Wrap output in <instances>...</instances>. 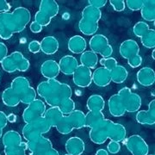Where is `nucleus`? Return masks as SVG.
<instances>
[{
  "label": "nucleus",
  "instance_id": "nucleus-1",
  "mask_svg": "<svg viewBox=\"0 0 155 155\" xmlns=\"http://www.w3.org/2000/svg\"><path fill=\"white\" fill-rule=\"evenodd\" d=\"M30 20L29 10L22 6L11 12L0 13V38L9 40L14 34L22 32Z\"/></svg>",
  "mask_w": 155,
  "mask_h": 155
},
{
  "label": "nucleus",
  "instance_id": "nucleus-2",
  "mask_svg": "<svg viewBox=\"0 0 155 155\" xmlns=\"http://www.w3.org/2000/svg\"><path fill=\"white\" fill-rule=\"evenodd\" d=\"M36 92L50 107H60L65 101L71 98L72 95L71 86L66 83H61L56 78L41 82Z\"/></svg>",
  "mask_w": 155,
  "mask_h": 155
},
{
  "label": "nucleus",
  "instance_id": "nucleus-3",
  "mask_svg": "<svg viewBox=\"0 0 155 155\" xmlns=\"http://www.w3.org/2000/svg\"><path fill=\"white\" fill-rule=\"evenodd\" d=\"M126 135L127 131L122 124L116 123L106 118L91 128L89 133L91 140L97 145L104 144L108 139L120 143L126 139Z\"/></svg>",
  "mask_w": 155,
  "mask_h": 155
},
{
  "label": "nucleus",
  "instance_id": "nucleus-4",
  "mask_svg": "<svg viewBox=\"0 0 155 155\" xmlns=\"http://www.w3.org/2000/svg\"><path fill=\"white\" fill-rule=\"evenodd\" d=\"M102 17L99 9L87 5L82 11V17L78 22V29L84 35H94L98 29V22Z\"/></svg>",
  "mask_w": 155,
  "mask_h": 155
},
{
  "label": "nucleus",
  "instance_id": "nucleus-5",
  "mask_svg": "<svg viewBox=\"0 0 155 155\" xmlns=\"http://www.w3.org/2000/svg\"><path fill=\"white\" fill-rule=\"evenodd\" d=\"M86 127L85 114L79 110H73L67 116H63L55 128L61 134H69L73 129H80Z\"/></svg>",
  "mask_w": 155,
  "mask_h": 155
},
{
  "label": "nucleus",
  "instance_id": "nucleus-6",
  "mask_svg": "<svg viewBox=\"0 0 155 155\" xmlns=\"http://www.w3.org/2000/svg\"><path fill=\"white\" fill-rule=\"evenodd\" d=\"M60 11L59 5L54 0H41L39 11L35 15V22L41 27L49 25L54 17H55Z\"/></svg>",
  "mask_w": 155,
  "mask_h": 155
},
{
  "label": "nucleus",
  "instance_id": "nucleus-7",
  "mask_svg": "<svg viewBox=\"0 0 155 155\" xmlns=\"http://www.w3.org/2000/svg\"><path fill=\"white\" fill-rule=\"evenodd\" d=\"M0 64L2 69L9 73H13L17 71L26 72L30 67L29 61L24 57L21 52L18 51L11 53Z\"/></svg>",
  "mask_w": 155,
  "mask_h": 155
},
{
  "label": "nucleus",
  "instance_id": "nucleus-8",
  "mask_svg": "<svg viewBox=\"0 0 155 155\" xmlns=\"http://www.w3.org/2000/svg\"><path fill=\"white\" fill-rule=\"evenodd\" d=\"M51 127H52L50 126L49 123L47 122L44 116H42L35 120L32 122L25 124V126L22 128V134L23 138L28 141L44 134L48 133Z\"/></svg>",
  "mask_w": 155,
  "mask_h": 155
},
{
  "label": "nucleus",
  "instance_id": "nucleus-9",
  "mask_svg": "<svg viewBox=\"0 0 155 155\" xmlns=\"http://www.w3.org/2000/svg\"><path fill=\"white\" fill-rule=\"evenodd\" d=\"M133 32L135 36L140 39L141 44L145 48L152 49L155 48V30L151 29L149 25L146 22H136L133 28Z\"/></svg>",
  "mask_w": 155,
  "mask_h": 155
},
{
  "label": "nucleus",
  "instance_id": "nucleus-10",
  "mask_svg": "<svg viewBox=\"0 0 155 155\" xmlns=\"http://www.w3.org/2000/svg\"><path fill=\"white\" fill-rule=\"evenodd\" d=\"M90 48L91 51L94 52L95 54H98L103 58H109L111 57L113 54V48L110 44L109 40L105 35L102 34H97L92 35L90 40Z\"/></svg>",
  "mask_w": 155,
  "mask_h": 155
},
{
  "label": "nucleus",
  "instance_id": "nucleus-11",
  "mask_svg": "<svg viewBox=\"0 0 155 155\" xmlns=\"http://www.w3.org/2000/svg\"><path fill=\"white\" fill-rule=\"evenodd\" d=\"M117 94L122 98L126 112L134 113L140 109L142 104L141 97L137 93L133 92L131 89L128 87H123L118 91Z\"/></svg>",
  "mask_w": 155,
  "mask_h": 155
},
{
  "label": "nucleus",
  "instance_id": "nucleus-12",
  "mask_svg": "<svg viewBox=\"0 0 155 155\" xmlns=\"http://www.w3.org/2000/svg\"><path fill=\"white\" fill-rule=\"evenodd\" d=\"M122 142L132 155H147L149 153L148 145L140 135L132 134Z\"/></svg>",
  "mask_w": 155,
  "mask_h": 155
},
{
  "label": "nucleus",
  "instance_id": "nucleus-13",
  "mask_svg": "<svg viewBox=\"0 0 155 155\" xmlns=\"http://www.w3.org/2000/svg\"><path fill=\"white\" fill-rule=\"evenodd\" d=\"M47 110V106L45 103L41 99H35L22 112V120L27 124L32 122L40 117L44 116Z\"/></svg>",
  "mask_w": 155,
  "mask_h": 155
},
{
  "label": "nucleus",
  "instance_id": "nucleus-14",
  "mask_svg": "<svg viewBox=\"0 0 155 155\" xmlns=\"http://www.w3.org/2000/svg\"><path fill=\"white\" fill-rule=\"evenodd\" d=\"M73 83L80 88L89 87L92 83V72L91 69L79 65L72 74Z\"/></svg>",
  "mask_w": 155,
  "mask_h": 155
},
{
  "label": "nucleus",
  "instance_id": "nucleus-15",
  "mask_svg": "<svg viewBox=\"0 0 155 155\" xmlns=\"http://www.w3.org/2000/svg\"><path fill=\"white\" fill-rule=\"evenodd\" d=\"M119 53L123 59H126L127 61L134 56L140 54V47L136 41L128 39L121 43L119 48Z\"/></svg>",
  "mask_w": 155,
  "mask_h": 155
},
{
  "label": "nucleus",
  "instance_id": "nucleus-16",
  "mask_svg": "<svg viewBox=\"0 0 155 155\" xmlns=\"http://www.w3.org/2000/svg\"><path fill=\"white\" fill-rule=\"evenodd\" d=\"M136 121L142 125H154L155 124V100H152L148 104L147 110L137 111Z\"/></svg>",
  "mask_w": 155,
  "mask_h": 155
},
{
  "label": "nucleus",
  "instance_id": "nucleus-17",
  "mask_svg": "<svg viewBox=\"0 0 155 155\" xmlns=\"http://www.w3.org/2000/svg\"><path fill=\"white\" fill-rule=\"evenodd\" d=\"M28 149L31 153H39L53 148V144L49 139L44 137L43 135L38 136L31 140L27 141Z\"/></svg>",
  "mask_w": 155,
  "mask_h": 155
},
{
  "label": "nucleus",
  "instance_id": "nucleus-18",
  "mask_svg": "<svg viewBox=\"0 0 155 155\" xmlns=\"http://www.w3.org/2000/svg\"><path fill=\"white\" fill-rule=\"evenodd\" d=\"M92 82L98 87L108 86L111 82L110 71L103 67L96 68L92 72Z\"/></svg>",
  "mask_w": 155,
  "mask_h": 155
},
{
  "label": "nucleus",
  "instance_id": "nucleus-19",
  "mask_svg": "<svg viewBox=\"0 0 155 155\" xmlns=\"http://www.w3.org/2000/svg\"><path fill=\"white\" fill-rule=\"evenodd\" d=\"M60 71L65 75H72L78 67L79 66L78 61L72 55H65L59 61Z\"/></svg>",
  "mask_w": 155,
  "mask_h": 155
},
{
  "label": "nucleus",
  "instance_id": "nucleus-20",
  "mask_svg": "<svg viewBox=\"0 0 155 155\" xmlns=\"http://www.w3.org/2000/svg\"><path fill=\"white\" fill-rule=\"evenodd\" d=\"M138 83L144 86L149 87L152 86L155 82V72L153 68L148 67H143L140 69L136 74Z\"/></svg>",
  "mask_w": 155,
  "mask_h": 155
},
{
  "label": "nucleus",
  "instance_id": "nucleus-21",
  "mask_svg": "<svg viewBox=\"0 0 155 155\" xmlns=\"http://www.w3.org/2000/svg\"><path fill=\"white\" fill-rule=\"evenodd\" d=\"M108 106L110 115L114 117H120L124 116L126 113L122 98L118 94H114L111 96L108 101Z\"/></svg>",
  "mask_w": 155,
  "mask_h": 155
},
{
  "label": "nucleus",
  "instance_id": "nucleus-22",
  "mask_svg": "<svg viewBox=\"0 0 155 155\" xmlns=\"http://www.w3.org/2000/svg\"><path fill=\"white\" fill-rule=\"evenodd\" d=\"M60 67L58 62L54 60L45 61L41 67V75L48 79L56 78L60 74Z\"/></svg>",
  "mask_w": 155,
  "mask_h": 155
},
{
  "label": "nucleus",
  "instance_id": "nucleus-23",
  "mask_svg": "<svg viewBox=\"0 0 155 155\" xmlns=\"http://www.w3.org/2000/svg\"><path fill=\"white\" fill-rule=\"evenodd\" d=\"M65 147L68 154L81 155L84 152L85 145L82 139L77 136H73L67 140Z\"/></svg>",
  "mask_w": 155,
  "mask_h": 155
},
{
  "label": "nucleus",
  "instance_id": "nucleus-24",
  "mask_svg": "<svg viewBox=\"0 0 155 155\" xmlns=\"http://www.w3.org/2000/svg\"><path fill=\"white\" fill-rule=\"evenodd\" d=\"M41 43V51L47 55L54 54L59 50V41L54 36L48 35L46 36L40 41Z\"/></svg>",
  "mask_w": 155,
  "mask_h": 155
},
{
  "label": "nucleus",
  "instance_id": "nucleus-25",
  "mask_svg": "<svg viewBox=\"0 0 155 155\" xmlns=\"http://www.w3.org/2000/svg\"><path fill=\"white\" fill-rule=\"evenodd\" d=\"M86 48L87 42L81 35H73L68 41V49L72 54H82L85 51Z\"/></svg>",
  "mask_w": 155,
  "mask_h": 155
},
{
  "label": "nucleus",
  "instance_id": "nucleus-26",
  "mask_svg": "<svg viewBox=\"0 0 155 155\" xmlns=\"http://www.w3.org/2000/svg\"><path fill=\"white\" fill-rule=\"evenodd\" d=\"M2 101L7 107H17L21 103V97L17 94L11 86L6 88L2 93Z\"/></svg>",
  "mask_w": 155,
  "mask_h": 155
},
{
  "label": "nucleus",
  "instance_id": "nucleus-27",
  "mask_svg": "<svg viewBox=\"0 0 155 155\" xmlns=\"http://www.w3.org/2000/svg\"><path fill=\"white\" fill-rule=\"evenodd\" d=\"M2 141L5 147H17L22 143V135L16 130H9L5 134H3Z\"/></svg>",
  "mask_w": 155,
  "mask_h": 155
},
{
  "label": "nucleus",
  "instance_id": "nucleus-28",
  "mask_svg": "<svg viewBox=\"0 0 155 155\" xmlns=\"http://www.w3.org/2000/svg\"><path fill=\"white\" fill-rule=\"evenodd\" d=\"M80 63L89 69H96L98 64V56L91 50L84 51L80 55Z\"/></svg>",
  "mask_w": 155,
  "mask_h": 155
},
{
  "label": "nucleus",
  "instance_id": "nucleus-29",
  "mask_svg": "<svg viewBox=\"0 0 155 155\" xmlns=\"http://www.w3.org/2000/svg\"><path fill=\"white\" fill-rule=\"evenodd\" d=\"M63 113L61 112L59 107H50L47 109L44 114V118L50 124L52 127H55L56 125L63 117Z\"/></svg>",
  "mask_w": 155,
  "mask_h": 155
},
{
  "label": "nucleus",
  "instance_id": "nucleus-30",
  "mask_svg": "<svg viewBox=\"0 0 155 155\" xmlns=\"http://www.w3.org/2000/svg\"><path fill=\"white\" fill-rule=\"evenodd\" d=\"M141 17L145 21L154 22L155 21V1L154 0H144V4L140 10Z\"/></svg>",
  "mask_w": 155,
  "mask_h": 155
},
{
  "label": "nucleus",
  "instance_id": "nucleus-31",
  "mask_svg": "<svg viewBox=\"0 0 155 155\" xmlns=\"http://www.w3.org/2000/svg\"><path fill=\"white\" fill-rule=\"evenodd\" d=\"M30 86L29 82L27 79V78L23 77V76H19V77L15 78L11 84V87L14 91L20 96V97H22V96L24 94V92L28 89Z\"/></svg>",
  "mask_w": 155,
  "mask_h": 155
},
{
  "label": "nucleus",
  "instance_id": "nucleus-32",
  "mask_svg": "<svg viewBox=\"0 0 155 155\" xmlns=\"http://www.w3.org/2000/svg\"><path fill=\"white\" fill-rule=\"evenodd\" d=\"M86 107L89 111H103L105 107V101L101 95H91L87 100Z\"/></svg>",
  "mask_w": 155,
  "mask_h": 155
},
{
  "label": "nucleus",
  "instance_id": "nucleus-33",
  "mask_svg": "<svg viewBox=\"0 0 155 155\" xmlns=\"http://www.w3.org/2000/svg\"><path fill=\"white\" fill-rule=\"evenodd\" d=\"M127 70L123 66L117 65L110 71L111 81L116 84H122L127 79Z\"/></svg>",
  "mask_w": 155,
  "mask_h": 155
},
{
  "label": "nucleus",
  "instance_id": "nucleus-34",
  "mask_svg": "<svg viewBox=\"0 0 155 155\" xmlns=\"http://www.w3.org/2000/svg\"><path fill=\"white\" fill-rule=\"evenodd\" d=\"M105 119L103 111H88L85 114V125L86 127L92 128L99 122Z\"/></svg>",
  "mask_w": 155,
  "mask_h": 155
},
{
  "label": "nucleus",
  "instance_id": "nucleus-35",
  "mask_svg": "<svg viewBox=\"0 0 155 155\" xmlns=\"http://www.w3.org/2000/svg\"><path fill=\"white\" fill-rule=\"evenodd\" d=\"M28 150L27 142L22 141V143L17 147H5L4 152L5 155H22L26 153Z\"/></svg>",
  "mask_w": 155,
  "mask_h": 155
},
{
  "label": "nucleus",
  "instance_id": "nucleus-36",
  "mask_svg": "<svg viewBox=\"0 0 155 155\" xmlns=\"http://www.w3.org/2000/svg\"><path fill=\"white\" fill-rule=\"evenodd\" d=\"M36 95H37V92L35 90V88H33L32 86H29L28 90L24 92V94L22 96L21 103H22L23 104H27V105L30 104L32 102L36 99Z\"/></svg>",
  "mask_w": 155,
  "mask_h": 155
},
{
  "label": "nucleus",
  "instance_id": "nucleus-37",
  "mask_svg": "<svg viewBox=\"0 0 155 155\" xmlns=\"http://www.w3.org/2000/svg\"><path fill=\"white\" fill-rule=\"evenodd\" d=\"M59 108L64 116H67L71 114L73 110H75V103L72 98H69L65 101Z\"/></svg>",
  "mask_w": 155,
  "mask_h": 155
},
{
  "label": "nucleus",
  "instance_id": "nucleus-38",
  "mask_svg": "<svg viewBox=\"0 0 155 155\" xmlns=\"http://www.w3.org/2000/svg\"><path fill=\"white\" fill-rule=\"evenodd\" d=\"M100 65L103 66V67L106 68L107 70L111 71L114 67H116L118 63L115 58L113 57H109V58H102L99 61Z\"/></svg>",
  "mask_w": 155,
  "mask_h": 155
},
{
  "label": "nucleus",
  "instance_id": "nucleus-39",
  "mask_svg": "<svg viewBox=\"0 0 155 155\" xmlns=\"http://www.w3.org/2000/svg\"><path fill=\"white\" fill-rule=\"evenodd\" d=\"M125 3L129 10L133 11H138L141 10L142 5L144 4V0H127L125 1Z\"/></svg>",
  "mask_w": 155,
  "mask_h": 155
},
{
  "label": "nucleus",
  "instance_id": "nucleus-40",
  "mask_svg": "<svg viewBox=\"0 0 155 155\" xmlns=\"http://www.w3.org/2000/svg\"><path fill=\"white\" fill-rule=\"evenodd\" d=\"M110 4L113 7V9L117 12L123 11L126 8V3L124 0H110Z\"/></svg>",
  "mask_w": 155,
  "mask_h": 155
},
{
  "label": "nucleus",
  "instance_id": "nucleus-41",
  "mask_svg": "<svg viewBox=\"0 0 155 155\" xmlns=\"http://www.w3.org/2000/svg\"><path fill=\"white\" fill-rule=\"evenodd\" d=\"M121 150V145L119 142H116V141H113L110 140V143L107 146V151L109 153L111 154H116L120 152Z\"/></svg>",
  "mask_w": 155,
  "mask_h": 155
},
{
  "label": "nucleus",
  "instance_id": "nucleus-42",
  "mask_svg": "<svg viewBox=\"0 0 155 155\" xmlns=\"http://www.w3.org/2000/svg\"><path fill=\"white\" fill-rule=\"evenodd\" d=\"M127 64L132 68H137L140 66H141V64H142V57L140 54L134 56L133 58L127 60Z\"/></svg>",
  "mask_w": 155,
  "mask_h": 155
},
{
  "label": "nucleus",
  "instance_id": "nucleus-43",
  "mask_svg": "<svg viewBox=\"0 0 155 155\" xmlns=\"http://www.w3.org/2000/svg\"><path fill=\"white\" fill-rule=\"evenodd\" d=\"M7 115L4 111L0 110V138L3 137V130L7 126Z\"/></svg>",
  "mask_w": 155,
  "mask_h": 155
},
{
  "label": "nucleus",
  "instance_id": "nucleus-44",
  "mask_svg": "<svg viewBox=\"0 0 155 155\" xmlns=\"http://www.w3.org/2000/svg\"><path fill=\"white\" fill-rule=\"evenodd\" d=\"M28 50L32 54H37L39 52H41V43H40V41H36V40L30 41L29 44H28Z\"/></svg>",
  "mask_w": 155,
  "mask_h": 155
},
{
  "label": "nucleus",
  "instance_id": "nucleus-45",
  "mask_svg": "<svg viewBox=\"0 0 155 155\" xmlns=\"http://www.w3.org/2000/svg\"><path fill=\"white\" fill-rule=\"evenodd\" d=\"M89 5L93 6L97 9H101L104 7L107 4V0H89Z\"/></svg>",
  "mask_w": 155,
  "mask_h": 155
},
{
  "label": "nucleus",
  "instance_id": "nucleus-46",
  "mask_svg": "<svg viewBox=\"0 0 155 155\" xmlns=\"http://www.w3.org/2000/svg\"><path fill=\"white\" fill-rule=\"evenodd\" d=\"M28 155H60L59 152L55 148H50L46 151L39 152V153H30Z\"/></svg>",
  "mask_w": 155,
  "mask_h": 155
},
{
  "label": "nucleus",
  "instance_id": "nucleus-47",
  "mask_svg": "<svg viewBox=\"0 0 155 155\" xmlns=\"http://www.w3.org/2000/svg\"><path fill=\"white\" fill-rule=\"evenodd\" d=\"M8 56V48L4 42H0V63Z\"/></svg>",
  "mask_w": 155,
  "mask_h": 155
},
{
  "label": "nucleus",
  "instance_id": "nucleus-48",
  "mask_svg": "<svg viewBox=\"0 0 155 155\" xmlns=\"http://www.w3.org/2000/svg\"><path fill=\"white\" fill-rule=\"evenodd\" d=\"M11 5L6 0H0V13H6L11 11Z\"/></svg>",
  "mask_w": 155,
  "mask_h": 155
},
{
  "label": "nucleus",
  "instance_id": "nucleus-49",
  "mask_svg": "<svg viewBox=\"0 0 155 155\" xmlns=\"http://www.w3.org/2000/svg\"><path fill=\"white\" fill-rule=\"evenodd\" d=\"M42 28H43V27H41L39 23H37L36 22H35V21L31 22V24H30V26H29V28H30L31 32L35 34H38L40 33V32H41Z\"/></svg>",
  "mask_w": 155,
  "mask_h": 155
},
{
  "label": "nucleus",
  "instance_id": "nucleus-50",
  "mask_svg": "<svg viewBox=\"0 0 155 155\" xmlns=\"http://www.w3.org/2000/svg\"><path fill=\"white\" fill-rule=\"evenodd\" d=\"M17 117L15 114L13 113H10L9 115H7V121L8 122H11V123H15L17 122Z\"/></svg>",
  "mask_w": 155,
  "mask_h": 155
},
{
  "label": "nucleus",
  "instance_id": "nucleus-51",
  "mask_svg": "<svg viewBox=\"0 0 155 155\" xmlns=\"http://www.w3.org/2000/svg\"><path fill=\"white\" fill-rule=\"evenodd\" d=\"M95 155H109V153H108L107 150L101 148V149H98L97 151V153H95Z\"/></svg>",
  "mask_w": 155,
  "mask_h": 155
},
{
  "label": "nucleus",
  "instance_id": "nucleus-52",
  "mask_svg": "<svg viewBox=\"0 0 155 155\" xmlns=\"http://www.w3.org/2000/svg\"><path fill=\"white\" fill-rule=\"evenodd\" d=\"M152 57L153 60H155V50H153V52H152Z\"/></svg>",
  "mask_w": 155,
  "mask_h": 155
},
{
  "label": "nucleus",
  "instance_id": "nucleus-53",
  "mask_svg": "<svg viewBox=\"0 0 155 155\" xmlns=\"http://www.w3.org/2000/svg\"><path fill=\"white\" fill-rule=\"evenodd\" d=\"M22 155H27V154H26V153H22Z\"/></svg>",
  "mask_w": 155,
  "mask_h": 155
},
{
  "label": "nucleus",
  "instance_id": "nucleus-54",
  "mask_svg": "<svg viewBox=\"0 0 155 155\" xmlns=\"http://www.w3.org/2000/svg\"><path fill=\"white\" fill-rule=\"evenodd\" d=\"M65 155H71V154H68V153H67V154H65Z\"/></svg>",
  "mask_w": 155,
  "mask_h": 155
},
{
  "label": "nucleus",
  "instance_id": "nucleus-55",
  "mask_svg": "<svg viewBox=\"0 0 155 155\" xmlns=\"http://www.w3.org/2000/svg\"><path fill=\"white\" fill-rule=\"evenodd\" d=\"M0 80H1V75H0Z\"/></svg>",
  "mask_w": 155,
  "mask_h": 155
},
{
  "label": "nucleus",
  "instance_id": "nucleus-56",
  "mask_svg": "<svg viewBox=\"0 0 155 155\" xmlns=\"http://www.w3.org/2000/svg\"><path fill=\"white\" fill-rule=\"evenodd\" d=\"M147 155H154V154H147Z\"/></svg>",
  "mask_w": 155,
  "mask_h": 155
}]
</instances>
